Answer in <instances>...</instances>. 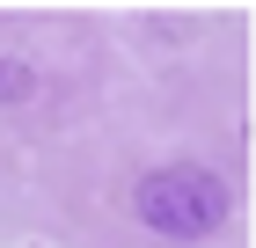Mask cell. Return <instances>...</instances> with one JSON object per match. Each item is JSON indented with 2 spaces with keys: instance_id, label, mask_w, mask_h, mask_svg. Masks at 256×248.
<instances>
[{
  "instance_id": "2",
  "label": "cell",
  "mask_w": 256,
  "mask_h": 248,
  "mask_svg": "<svg viewBox=\"0 0 256 248\" xmlns=\"http://www.w3.org/2000/svg\"><path fill=\"white\" fill-rule=\"evenodd\" d=\"M30 66H0V102H30Z\"/></svg>"
},
{
  "instance_id": "1",
  "label": "cell",
  "mask_w": 256,
  "mask_h": 248,
  "mask_svg": "<svg viewBox=\"0 0 256 248\" xmlns=\"http://www.w3.org/2000/svg\"><path fill=\"white\" fill-rule=\"evenodd\" d=\"M139 219L168 241H205L227 219V183L205 168H161L139 183Z\"/></svg>"
}]
</instances>
